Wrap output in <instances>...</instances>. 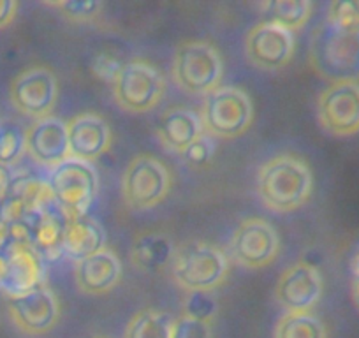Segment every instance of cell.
Masks as SVG:
<instances>
[{
    "mask_svg": "<svg viewBox=\"0 0 359 338\" xmlns=\"http://www.w3.org/2000/svg\"><path fill=\"white\" fill-rule=\"evenodd\" d=\"M217 310H219L217 302L208 292H187L182 302V316L205 320V323H213Z\"/></svg>",
    "mask_w": 359,
    "mask_h": 338,
    "instance_id": "29",
    "label": "cell"
},
{
    "mask_svg": "<svg viewBox=\"0 0 359 338\" xmlns=\"http://www.w3.org/2000/svg\"><path fill=\"white\" fill-rule=\"evenodd\" d=\"M354 296H355V302H358V305H359V278L355 280V284H354Z\"/></svg>",
    "mask_w": 359,
    "mask_h": 338,
    "instance_id": "36",
    "label": "cell"
},
{
    "mask_svg": "<svg viewBox=\"0 0 359 338\" xmlns=\"http://www.w3.org/2000/svg\"><path fill=\"white\" fill-rule=\"evenodd\" d=\"M171 171L154 155H136L123 169V201L136 212H147L164 203L171 192Z\"/></svg>",
    "mask_w": 359,
    "mask_h": 338,
    "instance_id": "7",
    "label": "cell"
},
{
    "mask_svg": "<svg viewBox=\"0 0 359 338\" xmlns=\"http://www.w3.org/2000/svg\"><path fill=\"white\" fill-rule=\"evenodd\" d=\"M326 23L333 29L348 34H359V2L338 0L327 6Z\"/></svg>",
    "mask_w": 359,
    "mask_h": 338,
    "instance_id": "27",
    "label": "cell"
},
{
    "mask_svg": "<svg viewBox=\"0 0 359 338\" xmlns=\"http://www.w3.org/2000/svg\"><path fill=\"white\" fill-rule=\"evenodd\" d=\"M122 62L113 58L111 55H99L94 60V72L104 81L113 83L118 76L120 69H122Z\"/></svg>",
    "mask_w": 359,
    "mask_h": 338,
    "instance_id": "31",
    "label": "cell"
},
{
    "mask_svg": "<svg viewBox=\"0 0 359 338\" xmlns=\"http://www.w3.org/2000/svg\"><path fill=\"white\" fill-rule=\"evenodd\" d=\"M106 248V231L94 217L83 215L67 219L64 233V256L79 261Z\"/></svg>",
    "mask_w": 359,
    "mask_h": 338,
    "instance_id": "20",
    "label": "cell"
},
{
    "mask_svg": "<svg viewBox=\"0 0 359 338\" xmlns=\"http://www.w3.org/2000/svg\"><path fill=\"white\" fill-rule=\"evenodd\" d=\"M9 101L22 115L36 120L48 119L58 101V79L48 65H29L13 78Z\"/></svg>",
    "mask_w": 359,
    "mask_h": 338,
    "instance_id": "9",
    "label": "cell"
},
{
    "mask_svg": "<svg viewBox=\"0 0 359 338\" xmlns=\"http://www.w3.org/2000/svg\"><path fill=\"white\" fill-rule=\"evenodd\" d=\"M32 245L43 259L57 261L64 256V233L67 217L57 205L32 217Z\"/></svg>",
    "mask_w": 359,
    "mask_h": 338,
    "instance_id": "22",
    "label": "cell"
},
{
    "mask_svg": "<svg viewBox=\"0 0 359 338\" xmlns=\"http://www.w3.org/2000/svg\"><path fill=\"white\" fill-rule=\"evenodd\" d=\"M205 136L201 116L187 108H171L162 115L157 137L168 150L184 155L191 144Z\"/></svg>",
    "mask_w": 359,
    "mask_h": 338,
    "instance_id": "19",
    "label": "cell"
},
{
    "mask_svg": "<svg viewBox=\"0 0 359 338\" xmlns=\"http://www.w3.org/2000/svg\"><path fill=\"white\" fill-rule=\"evenodd\" d=\"M115 102L127 113H148L164 99L168 85L162 72L147 60L126 62L111 83Z\"/></svg>",
    "mask_w": 359,
    "mask_h": 338,
    "instance_id": "6",
    "label": "cell"
},
{
    "mask_svg": "<svg viewBox=\"0 0 359 338\" xmlns=\"http://www.w3.org/2000/svg\"><path fill=\"white\" fill-rule=\"evenodd\" d=\"M201 123L205 134L217 140H234L254 123L255 109L250 95L240 87L220 85L203 101Z\"/></svg>",
    "mask_w": 359,
    "mask_h": 338,
    "instance_id": "5",
    "label": "cell"
},
{
    "mask_svg": "<svg viewBox=\"0 0 359 338\" xmlns=\"http://www.w3.org/2000/svg\"><path fill=\"white\" fill-rule=\"evenodd\" d=\"M175 319L164 310L143 309L130 317L123 338H172Z\"/></svg>",
    "mask_w": 359,
    "mask_h": 338,
    "instance_id": "23",
    "label": "cell"
},
{
    "mask_svg": "<svg viewBox=\"0 0 359 338\" xmlns=\"http://www.w3.org/2000/svg\"><path fill=\"white\" fill-rule=\"evenodd\" d=\"M9 316L22 333L41 337L53 330L60 319V302L48 284L9 298Z\"/></svg>",
    "mask_w": 359,
    "mask_h": 338,
    "instance_id": "13",
    "label": "cell"
},
{
    "mask_svg": "<svg viewBox=\"0 0 359 338\" xmlns=\"http://www.w3.org/2000/svg\"><path fill=\"white\" fill-rule=\"evenodd\" d=\"M48 6L57 9L64 18L74 23L94 22L104 8L99 0H62V2H48Z\"/></svg>",
    "mask_w": 359,
    "mask_h": 338,
    "instance_id": "28",
    "label": "cell"
},
{
    "mask_svg": "<svg viewBox=\"0 0 359 338\" xmlns=\"http://www.w3.org/2000/svg\"><path fill=\"white\" fill-rule=\"evenodd\" d=\"M294 34L271 22H259L245 36V57L259 71L275 72L294 57Z\"/></svg>",
    "mask_w": 359,
    "mask_h": 338,
    "instance_id": "12",
    "label": "cell"
},
{
    "mask_svg": "<svg viewBox=\"0 0 359 338\" xmlns=\"http://www.w3.org/2000/svg\"><path fill=\"white\" fill-rule=\"evenodd\" d=\"M310 64L331 83L359 81V34L341 32L324 22L310 39Z\"/></svg>",
    "mask_w": 359,
    "mask_h": 338,
    "instance_id": "4",
    "label": "cell"
},
{
    "mask_svg": "<svg viewBox=\"0 0 359 338\" xmlns=\"http://www.w3.org/2000/svg\"><path fill=\"white\" fill-rule=\"evenodd\" d=\"M27 154V130L15 120H0V165L13 168Z\"/></svg>",
    "mask_w": 359,
    "mask_h": 338,
    "instance_id": "26",
    "label": "cell"
},
{
    "mask_svg": "<svg viewBox=\"0 0 359 338\" xmlns=\"http://www.w3.org/2000/svg\"><path fill=\"white\" fill-rule=\"evenodd\" d=\"M348 268H351L352 275H354V278H355V280H358V278H359V241H358V243H355L354 250H352V254H351Z\"/></svg>",
    "mask_w": 359,
    "mask_h": 338,
    "instance_id": "35",
    "label": "cell"
},
{
    "mask_svg": "<svg viewBox=\"0 0 359 338\" xmlns=\"http://www.w3.org/2000/svg\"><path fill=\"white\" fill-rule=\"evenodd\" d=\"M48 182L53 191L55 203L67 219L88 215L99 189L97 171L92 168V164L69 158L51 169Z\"/></svg>",
    "mask_w": 359,
    "mask_h": 338,
    "instance_id": "8",
    "label": "cell"
},
{
    "mask_svg": "<svg viewBox=\"0 0 359 338\" xmlns=\"http://www.w3.org/2000/svg\"><path fill=\"white\" fill-rule=\"evenodd\" d=\"M280 254V236L268 220L252 217L241 220L231 240L234 263L247 270H262Z\"/></svg>",
    "mask_w": 359,
    "mask_h": 338,
    "instance_id": "10",
    "label": "cell"
},
{
    "mask_svg": "<svg viewBox=\"0 0 359 338\" xmlns=\"http://www.w3.org/2000/svg\"><path fill=\"white\" fill-rule=\"evenodd\" d=\"M18 15V2L15 0H0V29H6L15 22Z\"/></svg>",
    "mask_w": 359,
    "mask_h": 338,
    "instance_id": "33",
    "label": "cell"
},
{
    "mask_svg": "<svg viewBox=\"0 0 359 338\" xmlns=\"http://www.w3.org/2000/svg\"><path fill=\"white\" fill-rule=\"evenodd\" d=\"M255 191L269 212H296L312 196V169L298 155L278 154L259 168Z\"/></svg>",
    "mask_w": 359,
    "mask_h": 338,
    "instance_id": "1",
    "label": "cell"
},
{
    "mask_svg": "<svg viewBox=\"0 0 359 338\" xmlns=\"http://www.w3.org/2000/svg\"><path fill=\"white\" fill-rule=\"evenodd\" d=\"M71 158L92 164L111 148L113 133L99 113L83 111L67 122Z\"/></svg>",
    "mask_w": 359,
    "mask_h": 338,
    "instance_id": "15",
    "label": "cell"
},
{
    "mask_svg": "<svg viewBox=\"0 0 359 338\" xmlns=\"http://www.w3.org/2000/svg\"><path fill=\"white\" fill-rule=\"evenodd\" d=\"M323 292V275L309 261L291 264L275 285V299L285 312H312Z\"/></svg>",
    "mask_w": 359,
    "mask_h": 338,
    "instance_id": "14",
    "label": "cell"
},
{
    "mask_svg": "<svg viewBox=\"0 0 359 338\" xmlns=\"http://www.w3.org/2000/svg\"><path fill=\"white\" fill-rule=\"evenodd\" d=\"M212 151H213L212 141H210V137L205 134V136L199 137L194 144H191V147L187 148L184 157L187 158L191 164H205V162L210 158V155H212Z\"/></svg>",
    "mask_w": 359,
    "mask_h": 338,
    "instance_id": "32",
    "label": "cell"
},
{
    "mask_svg": "<svg viewBox=\"0 0 359 338\" xmlns=\"http://www.w3.org/2000/svg\"><path fill=\"white\" fill-rule=\"evenodd\" d=\"M171 74L180 90L206 97L222 83L224 58L210 41H184L175 51Z\"/></svg>",
    "mask_w": 359,
    "mask_h": 338,
    "instance_id": "3",
    "label": "cell"
},
{
    "mask_svg": "<svg viewBox=\"0 0 359 338\" xmlns=\"http://www.w3.org/2000/svg\"><path fill=\"white\" fill-rule=\"evenodd\" d=\"M172 338H213L212 323L180 316L178 319H175Z\"/></svg>",
    "mask_w": 359,
    "mask_h": 338,
    "instance_id": "30",
    "label": "cell"
},
{
    "mask_svg": "<svg viewBox=\"0 0 359 338\" xmlns=\"http://www.w3.org/2000/svg\"><path fill=\"white\" fill-rule=\"evenodd\" d=\"M27 154L43 168L55 169L71 158L67 123L57 116L36 120L27 129Z\"/></svg>",
    "mask_w": 359,
    "mask_h": 338,
    "instance_id": "16",
    "label": "cell"
},
{
    "mask_svg": "<svg viewBox=\"0 0 359 338\" xmlns=\"http://www.w3.org/2000/svg\"><path fill=\"white\" fill-rule=\"evenodd\" d=\"M312 2L309 0H273L266 2V22L277 23L289 32H298L312 16Z\"/></svg>",
    "mask_w": 359,
    "mask_h": 338,
    "instance_id": "24",
    "label": "cell"
},
{
    "mask_svg": "<svg viewBox=\"0 0 359 338\" xmlns=\"http://www.w3.org/2000/svg\"><path fill=\"white\" fill-rule=\"evenodd\" d=\"M175 252L176 248L168 234L148 231L134 238L130 247V263L136 270L144 273H157L172 263Z\"/></svg>",
    "mask_w": 359,
    "mask_h": 338,
    "instance_id": "21",
    "label": "cell"
},
{
    "mask_svg": "<svg viewBox=\"0 0 359 338\" xmlns=\"http://www.w3.org/2000/svg\"><path fill=\"white\" fill-rule=\"evenodd\" d=\"M43 257L34 245L13 241L6 250V270L0 289L9 298H15L43 284Z\"/></svg>",
    "mask_w": 359,
    "mask_h": 338,
    "instance_id": "17",
    "label": "cell"
},
{
    "mask_svg": "<svg viewBox=\"0 0 359 338\" xmlns=\"http://www.w3.org/2000/svg\"><path fill=\"white\" fill-rule=\"evenodd\" d=\"M273 338H327V330L313 312H285L275 324Z\"/></svg>",
    "mask_w": 359,
    "mask_h": 338,
    "instance_id": "25",
    "label": "cell"
},
{
    "mask_svg": "<svg viewBox=\"0 0 359 338\" xmlns=\"http://www.w3.org/2000/svg\"><path fill=\"white\" fill-rule=\"evenodd\" d=\"M92 338H108V337H92Z\"/></svg>",
    "mask_w": 359,
    "mask_h": 338,
    "instance_id": "37",
    "label": "cell"
},
{
    "mask_svg": "<svg viewBox=\"0 0 359 338\" xmlns=\"http://www.w3.org/2000/svg\"><path fill=\"white\" fill-rule=\"evenodd\" d=\"M11 175H9L8 168L0 165V203L4 201L9 194V189H11Z\"/></svg>",
    "mask_w": 359,
    "mask_h": 338,
    "instance_id": "34",
    "label": "cell"
},
{
    "mask_svg": "<svg viewBox=\"0 0 359 338\" xmlns=\"http://www.w3.org/2000/svg\"><path fill=\"white\" fill-rule=\"evenodd\" d=\"M172 280L187 292H212L229 275L227 254L205 240H192L176 248L171 263Z\"/></svg>",
    "mask_w": 359,
    "mask_h": 338,
    "instance_id": "2",
    "label": "cell"
},
{
    "mask_svg": "<svg viewBox=\"0 0 359 338\" xmlns=\"http://www.w3.org/2000/svg\"><path fill=\"white\" fill-rule=\"evenodd\" d=\"M76 285L90 296L106 295L118 285L122 278V263L111 248L97 252L94 256L76 263Z\"/></svg>",
    "mask_w": 359,
    "mask_h": 338,
    "instance_id": "18",
    "label": "cell"
},
{
    "mask_svg": "<svg viewBox=\"0 0 359 338\" xmlns=\"http://www.w3.org/2000/svg\"><path fill=\"white\" fill-rule=\"evenodd\" d=\"M317 119L327 134L348 137L359 133V81L331 83L317 99Z\"/></svg>",
    "mask_w": 359,
    "mask_h": 338,
    "instance_id": "11",
    "label": "cell"
}]
</instances>
